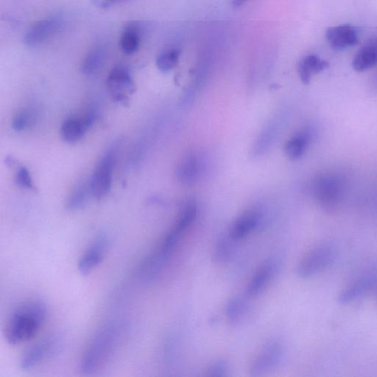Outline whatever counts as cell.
<instances>
[{
  "label": "cell",
  "mask_w": 377,
  "mask_h": 377,
  "mask_svg": "<svg viewBox=\"0 0 377 377\" xmlns=\"http://www.w3.org/2000/svg\"><path fill=\"white\" fill-rule=\"evenodd\" d=\"M377 284L374 273H366L349 284L339 294L338 303L340 305H350L369 293Z\"/></svg>",
  "instance_id": "cell-8"
},
{
  "label": "cell",
  "mask_w": 377,
  "mask_h": 377,
  "mask_svg": "<svg viewBox=\"0 0 377 377\" xmlns=\"http://www.w3.org/2000/svg\"><path fill=\"white\" fill-rule=\"evenodd\" d=\"M377 65V37L371 39L357 52L352 61L355 71L363 72Z\"/></svg>",
  "instance_id": "cell-16"
},
{
  "label": "cell",
  "mask_w": 377,
  "mask_h": 377,
  "mask_svg": "<svg viewBox=\"0 0 377 377\" xmlns=\"http://www.w3.org/2000/svg\"><path fill=\"white\" fill-rule=\"evenodd\" d=\"M311 136L308 132L298 133L287 142L285 150L286 155L296 160L304 155L310 143Z\"/></svg>",
  "instance_id": "cell-21"
},
{
  "label": "cell",
  "mask_w": 377,
  "mask_h": 377,
  "mask_svg": "<svg viewBox=\"0 0 377 377\" xmlns=\"http://www.w3.org/2000/svg\"><path fill=\"white\" fill-rule=\"evenodd\" d=\"M92 196L90 182L85 181L74 188L68 198L67 207L70 210H79L83 208L88 203L89 197Z\"/></svg>",
  "instance_id": "cell-22"
},
{
  "label": "cell",
  "mask_w": 377,
  "mask_h": 377,
  "mask_svg": "<svg viewBox=\"0 0 377 377\" xmlns=\"http://www.w3.org/2000/svg\"><path fill=\"white\" fill-rule=\"evenodd\" d=\"M16 181L17 185L21 188L30 190H35L33 179H32L30 172L25 167H21L18 170L16 176Z\"/></svg>",
  "instance_id": "cell-28"
},
{
  "label": "cell",
  "mask_w": 377,
  "mask_h": 377,
  "mask_svg": "<svg viewBox=\"0 0 377 377\" xmlns=\"http://www.w3.org/2000/svg\"><path fill=\"white\" fill-rule=\"evenodd\" d=\"M37 113L33 110L24 109L18 112L12 120V128L16 132H23L34 125Z\"/></svg>",
  "instance_id": "cell-25"
},
{
  "label": "cell",
  "mask_w": 377,
  "mask_h": 377,
  "mask_svg": "<svg viewBox=\"0 0 377 377\" xmlns=\"http://www.w3.org/2000/svg\"><path fill=\"white\" fill-rule=\"evenodd\" d=\"M197 217V206L194 201H190L182 210L174 226L167 234L170 238L179 242L181 236L190 228Z\"/></svg>",
  "instance_id": "cell-18"
},
{
  "label": "cell",
  "mask_w": 377,
  "mask_h": 377,
  "mask_svg": "<svg viewBox=\"0 0 377 377\" xmlns=\"http://www.w3.org/2000/svg\"><path fill=\"white\" fill-rule=\"evenodd\" d=\"M106 85L112 98L123 104L136 92V86L130 72L124 67L114 68L107 78Z\"/></svg>",
  "instance_id": "cell-6"
},
{
  "label": "cell",
  "mask_w": 377,
  "mask_h": 377,
  "mask_svg": "<svg viewBox=\"0 0 377 377\" xmlns=\"http://www.w3.org/2000/svg\"><path fill=\"white\" fill-rule=\"evenodd\" d=\"M116 161V150H107L96 165L90 181L92 196L101 199L108 195L112 188V176Z\"/></svg>",
  "instance_id": "cell-4"
},
{
  "label": "cell",
  "mask_w": 377,
  "mask_h": 377,
  "mask_svg": "<svg viewBox=\"0 0 377 377\" xmlns=\"http://www.w3.org/2000/svg\"><path fill=\"white\" fill-rule=\"evenodd\" d=\"M111 1H119V0H111Z\"/></svg>",
  "instance_id": "cell-31"
},
{
  "label": "cell",
  "mask_w": 377,
  "mask_h": 377,
  "mask_svg": "<svg viewBox=\"0 0 377 377\" xmlns=\"http://www.w3.org/2000/svg\"><path fill=\"white\" fill-rule=\"evenodd\" d=\"M141 45V37L139 27L135 24H131L123 30L121 40L120 47L123 52L130 56L136 53Z\"/></svg>",
  "instance_id": "cell-20"
},
{
  "label": "cell",
  "mask_w": 377,
  "mask_h": 377,
  "mask_svg": "<svg viewBox=\"0 0 377 377\" xmlns=\"http://www.w3.org/2000/svg\"><path fill=\"white\" fill-rule=\"evenodd\" d=\"M326 39L329 46L342 51L355 46L359 41L358 30L349 25L331 27L326 32Z\"/></svg>",
  "instance_id": "cell-12"
},
{
  "label": "cell",
  "mask_w": 377,
  "mask_h": 377,
  "mask_svg": "<svg viewBox=\"0 0 377 377\" xmlns=\"http://www.w3.org/2000/svg\"><path fill=\"white\" fill-rule=\"evenodd\" d=\"M261 221L260 212L255 209L247 210L234 221L230 234L235 241L242 240L255 230Z\"/></svg>",
  "instance_id": "cell-13"
},
{
  "label": "cell",
  "mask_w": 377,
  "mask_h": 377,
  "mask_svg": "<svg viewBox=\"0 0 377 377\" xmlns=\"http://www.w3.org/2000/svg\"><path fill=\"white\" fill-rule=\"evenodd\" d=\"M201 161L197 155L190 154L183 158L176 168L179 180L185 185H192L201 172Z\"/></svg>",
  "instance_id": "cell-15"
},
{
  "label": "cell",
  "mask_w": 377,
  "mask_h": 377,
  "mask_svg": "<svg viewBox=\"0 0 377 377\" xmlns=\"http://www.w3.org/2000/svg\"><path fill=\"white\" fill-rule=\"evenodd\" d=\"M180 52L177 49L170 48L161 52L156 59V66L163 72L174 69L179 63Z\"/></svg>",
  "instance_id": "cell-26"
},
{
  "label": "cell",
  "mask_w": 377,
  "mask_h": 377,
  "mask_svg": "<svg viewBox=\"0 0 377 377\" xmlns=\"http://www.w3.org/2000/svg\"><path fill=\"white\" fill-rule=\"evenodd\" d=\"M343 192V183L338 176H323L316 181L315 196L320 207L329 212H335L340 207Z\"/></svg>",
  "instance_id": "cell-5"
},
{
  "label": "cell",
  "mask_w": 377,
  "mask_h": 377,
  "mask_svg": "<svg viewBox=\"0 0 377 377\" xmlns=\"http://www.w3.org/2000/svg\"><path fill=\"white\" fill-rule=\"evenodd\" d=\"M234 241H236L232 238L230 234L229 238H223L218 241L213 252V258L215 262L223 263L230 260L233 253V242Z\"/></svg>",
  "instance_id": "cell-27"
},
{
  "label": "cell",
  "mask_w": 377,
  "mask_h": 377,
  "mask_svg": "<svg viewBox=\"0 0 377 377\" xmlns=\"http://www.w3.org/2000/svg\"><path fill=\"white\" fill-rule=\"evenodd\" d=\"M282 344L276 340L268 342L253 361L251 373L261 376L274 369L283 358Z\"/></svg>",
  "instance_id": "cell-9"
},
{
  "label": "cell",
  "mask_w": 377,
  "mask_h": 377,
  "mask_svg": "<svg viewBox=\"0 0 377 377\" xmlns=\"http://www.w3.org/2000/svg\"><path fill=\"white\" fill-rule=\"evenodd\" d=\"M329 67V63L316 55H308L298 63V71L300 79L305 84H309L312 77Z\"/></svg>",
  "instance_id": "cell-17"
},
{
  "label": "cell",
  "mask_w": 377,
  "mask_h": 377,
  "mask_svg": "<svg viewBox=\"0 0 377 377\" xmlns=\"http://www.w3.org/2000/svg\"><path fill=\"white\" fill-rule=\"evenodd\" d=\"M246 1L247 0H232V3L234 6H240Z\"/></svg>",
  "instance_id": "cell-30"
},
{
  "label": "cell",
  "mask_w": 377,
  "mask_h": 377,
  "mask_svg": "<svg viewBox=\"0 0 377 377\" xmlns=\"http://www.w3.org/2000/svg\"><path fill=\"white\" fill-rule=\"evenodd\" d=\"M119 331L114 324H107L96 332L85 348L80 363V371L83 374L98 371L116 348Z\"/></svg>",
  "instance_id": "cell-2"
},
{
  "label": "cell",
  "mask_w": 377,
  "mask_h": 377,
  "mask_svg": "<svg viewBox=\"0 0 377 377\" xmlns=\"http://www.w3.org/2000/svg\"><path fill=\"white\" fill-rule=\"evenodd\" d=\"M247 305L241 297L232 298L225 308V316L232 325L239 324L245 316Z\"/></svg>",
  "instance_id": "cell-24"
},
{
  "label": "cell",
  "mask_w": 377,
  "mask_h": 377,
  "mask_svg": "<svg viewBox=\"0 0 377 377\" xmlns=\"http://www.w3.org/2000/svg\"><path fill=\"white\" fill-rule=\"evenodd\" d=\"M89 128L83 117H71L64 121L61 128V135L64 141L75 143L83 137Z\"/></svg>",
  "instance_id": "cell-19"
},
{
  "label": "cell",
  "mask_w": 377,
  "mask_h": 377,
  "mask_svg": "<svg viewBox=\"0 0 377 377\" xmlns=\"http://www.w3.org/2000/svg\"><path fill=\"white\" fill-rule=\"evenodd\" d=\"M48 316L46 305L40 300L19 304L8 316L4 336L10 345H19L35 338Z\"/></svg>",
  "instance_id": "cell-1"
},
{
  "label": "cell",
  "mask_w": 377,
  "mask_h": 377,
  "mask_svg": "<svg viewBox=\"0 0 377 377\" xmlns=\"http://www.w3.org/2000/svg\"><path fill=\"white\" fill-rule=\"evenodd\" d=\"M103 61V50L101 48L94 49L83 59L81 70L85 74H92L101 68Z\"/></svg>",
  "instance_id": "cell-23"
},
{
  "label": "cell",
  "mask_w": 377,
  "mask_h": 377,
  "mask_svg": "<svg viewBox=\"0 0 377 377\" xmlns=\"http://www.w3.org/2000/svg\"><path fill=\"white\" fill-rule=\"evenodd\" d=\"M229 366L224 360L214 362L207 371V376L214 377H221L227 376Z\"/></svg>",
  "instance_id": "cell-29"
},
{
  "label": "cell",
  "mask_w": 377,
  "mask_h": 377,
  "mask_svg": "<svg viewBox=\"0 0 377 377\" xmlns=\"http://www.w3.org/2000/svg\"><path fill=\"white\" fill-rule=\"evenodd\" d=\"M276 271V265L272 261H267L263 264L251 279L247 287V294L249 296H256L272 281Z\"/></svg>",
  "instance_id": "cell-14"
},
{
  "label": "cell",
  "mask_w": 377,
  "mask_h": 377,
  "mask_svg": "<svg viewBox=\"0 0 377 377\" xmlns=\"http://www.w3.org/2000/svg\"><path fill=\"white\" fill-rule=\"evenodd\" d=\"M337 249L330 243H323L312 247L298 263L296 268L300 278H309L327 270L335 263Z\"/></svg>",
  "instance_id": "cell-3"
},
{
  "label": "cell",
  "mask_w": 377,
  "mask_h": 377,
  "mask_svg": "<svg viewBox=\"0 0 377 377\" xmlns=\"http://www.w3.org/2000/svg\"><path fill=\"white\" fill-rule=\"evenodd\" d=\"M109 245L110 240L105 234L101 233L96 236L79 262V271L82 276L90 274L101 264Z\"/></svg>",
  "instance_id": "cell-7"
},
{
  "label": "cell",
  "mask_w": 377,
  "mask_h": 377,
  "mask_svg": "<svg viewBox=\"0 0 377 377\" xmlns=\"http://www.w3.org/2000/svg\"><path fill=\"white\" fill-rule=\"evenodd\" d=\"M62 21L53 17L37 21L27 32L24 37L25 44L30 47L41 45L55 35L61 28Z\"/></svg>",
  "instance_id": "cell-10"
},
{
  "label": "cell",
  "mask_w": 377,
  "mask_h": 377,
  "mask_svg": "<svg viewBox=\"0 0 377 377\" xmlns=\"http://www.w3.org/2000/svg\"><path fill=\"white\" fill-rule=\"evenodd\" d=\"M55 338H46L38 342L29 348L20 360V367L23 370H30L48 360L57 348Z\"/></svg>",
  "instance_id": "cell-11"
}]
</instances>
